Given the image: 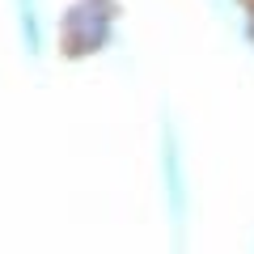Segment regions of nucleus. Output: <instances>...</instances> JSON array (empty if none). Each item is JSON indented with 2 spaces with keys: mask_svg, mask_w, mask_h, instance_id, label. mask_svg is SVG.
Here are the masks:
<instances>
[{
  "mask_svg": "<svg viewBox=\"0 0 254 254\" xmlns=\"http://www.w3.org/2000/svg\"><path fill=\"white\" fill-rule=\"evenodd\" d=\"M17 9H21V30H26V47H30V51H38V47H43V34H38L34 0H17Z\"/></svg>",
  "mask_w": 254,
  "mask_h": 254,
  "instance_id": "nucleus-1",
  "label": "nucleus"
}]
</instances>
